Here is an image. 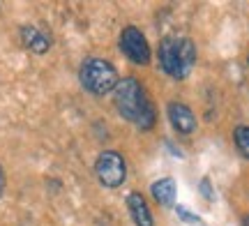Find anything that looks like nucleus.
<instances>
[{
    "label": "nucleus",
    "instance_id": "1",
    "mask_svg": "<svg viewBox=\"0 0 249 226\" xmlns=\"http://www.w3.org/2000/svg\"><path fill=\"white\" fill-rule=\"evenodd\" d=\"M113 100H116V109L118 113L129 120L139 129H152L157 113L152 106L148 92L143 88V83L134 76H127L123 81H118L116 90H113Z\"/></svg>",
    "mask_w": 249,
    "mask_h": 226
},
{
    "label": "nucleus",
    "instance_id": "2",
    "mask_svg": "<svg viewBox=\"0 0 249 226\" xmlns=\"http://www.w3.org/2000/svg\"><path fill=\"white\" fill-rule=\"evenodd\" d=\"M157 60L164 74H169L171 79H187L192 67L196 63V46L189 37L169 35L160 42L157 49Z\"/></svg>",
    "mask_w": 249,
    "mask_h": 226
},
{
    "label": "nucleus",
    "instance_id": "3",
    "mask_svg": "<svg viewBox=\"0 0 249 226\" xmlns=\"http://www.w3.org/2000/svg\"><path fill=\"white\" fill-rule=\"evenodd\" d=\"M79 79L81 86L92 95H108V92L116 90L118 81H120L116 67L108 60H102V58H90L81 65Z\"/></svg>",
    "mask_w": 249,
    "mask_h": 226
},
{
    "label": "nucleus",
    "instance_id": "4",
    "mask_svg": "<svg viewBox=\"0 0 249 226\" xmlns=\"http://www.w3.org/2000/svg\"><path fill=\"white\" fill-rule=\"evenodd\" d=\"M95 173H97L99 182L104 187H120L127 178V164H124V157L116 150H104V153L97 157L95 162Z\"/></svg>",
    "mask_w": 249,
    "mask_h": 226
},
{
    "label": "nucleus",
    "instance_id": "5",
    "mask_svg": "<svg viewBox=\"0 0 249 226\" xmlns=\"http://www.w3.org/2000/svg\"><path fill=\"white\" fill-rule=\"evenodd\" d=\"M120 51H123L134 65L150 63V44L136 26H127L120 33Z\"/></svg>",
    "mask_w": 249,
    "mask_h": 226
},
{
    "label": "nucleus",
    "instance_id": "6",
    "mask_svg": "<svg viewBox=\"0 0 249 226\" xmlns=\"http://www.w3.org/2000/svg\"><path fill=\"white\" fill-rule=\"evenodd\" d=\"M166 113H169L171 125H173V129H176L178 134H192L196 129V118H194V113H192V109L185 106V104L171 102Z\"/></svg>",
    "mask_w": 249,
    "mask_h": 226
},
{
    "label": "nucleus",
    "instance_id": "7",
    "mask_svg": "<svg viewBox=\"0 0 249 226\" xmlns=\"http://www.w3.org/2000/svg\"><path fill=\"white\" fill-rule=\"evenodd\" d=\"M127 210L132 215V222L136 226H155V219H152V212L148 208V203L139 191H132L127 196Z\"/></svg>",
    "mask_w": 249,
    "mask_h": 226
},
{
    "label": "nucleus",
    "instance_id": "8",
    "mask_svg": "<svg viewBox=\"0 0 249 226\" xmlns=\"http://www.w3.org/2000/svg\"><path fill=\"white\" fill-rule=\"evenodd\" d=\"M21 42H23V46L30 49L33 53H46V51L51 49V37L35 26L21 28Z\"/></svg>",
    "mask_w": 249,
    "mask_h": 226
},
{
    "label": "nucleus",
    "instance_id": "9",
    "mask_svg": "<svg viewBox=\"0 0 249 226\" xmlns=\"http://www.w3.org/2000/svg\"><path fill=\"white\" fill-rule=\"evenodd\" d=\"M150 191L160 206H173V199H176V180L173 178H161V180L152 182Z\"/></svg>",
    "mask_w": 249,
    "mask_h": 226
},
{
    "label": "nucleus",
    "instance_id": "10",
    "mask_svg": "<svg viewBox=\"0 0 249 226\" xmlns=\"http://www.w3.org/2000/svg\"><path fill=\"white\" fill-rule=\"evenodd\" d=\"M233 141H235L238 153H240L245 159H249V125L235 127V132H233Z\"/></svg>",
    "mask_w": 249,
    "mask_h": 226
},
{
    "label": "nucleus",
    "instance_id": "11",
    "mask_svg": "<svg viewBox=\"0 0 249 226\" xmlns=\"http://www.w3.org/2000/svg\"><path fill=\"white\" fill-rule=\"evenodd\" d=\"M176 215H178L182 222H187V224H198V222H201V219L196 217L194 212H189V210L182 208V206H178V208H176Z\"/></svg>",
    "mask_w": 249,
    "mask_h": 226
},
{
    "label": "nucleus",
    "instance_id": "12",
    "mask_svg": "<svg viewBox=\"0 0 249 226\" xmlns=\"http://www.w3.org/2000/svg\"><path fill=\"white\" fill-rule=\"evenodd\" d=\"M201 191L205 194V199H208V201L214 199V191L210 190V180H208V178H203V180H201Z\"/></svg>",
    "mask_w": 249,
    "mask_h": 226
},
{
    "label": "nucleus",
    "instance_id": "13",
    "mask_svg": "<svg viewBox=\"0 0 249 226\" xmlns=\"http://www.w3.org/2000/svg\"><path fill=\"white\" fill-rule=\"evenodd\" d=\"M2 191H5V171L0 169V196H2Z\"/></svg>",
    "mask_w": 249,
    "mask_h": 226
},
{
    "label": "nucleus",
    "instance_id": "14",
    "mask_svg": "<svg viewBox=\"0 0 249 226\" xmlns=\"http://www.w3.org/2000/svg\"><path fill=\"white\" fill-rule=\"evenodd\" d=\"M242 226H249V212L245 215V217H242Z\"/></svg>",
    "mask_w": 249,
    "mask_h": 226
},
{
    "label": "nucleus",
    "instance_id": "15",
    "mask_svg": "<svg viewBox=\"0 0 249 226\" xmlns=\"http://www.w3.org/2000/svg\"><path fill=\"white\" fill-rule=\"evenodd\" d=\"M247 63H249V55H247Z\"/></svg>",
    "mask_w": 249,
    "mask_h": 226
}]
</instances>
